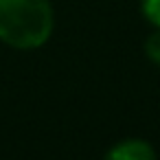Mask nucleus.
<instances>
[{"instance_id":"nucleus-3","label":"nucleus","mask_w":160,"mask_h":160,"mask_svg":"<svg viewBox=\"0 0 160 160\" xmlns=\"http://www.w3.org/2000/svg\"><path fill=\"white\" fill-rule=\"evenodd\" d=\"M145 53H147V57H149L153 64L160 66V29L147 38V42H145Z\"/></svg>"},{"instance_id":"nucleus-1","label":"nucleus","mask_w":160,"mask_h":160,"mask_svg":"<svg viewBox=\"0 0 160 160\" xmlns=\"http://www.w3.org/2000/svg\"><path fill=\"white\" fill-rule=\"evenodd\" d=\"M53 33V7L48 0H0V42L11 48L33 51Z\"/></svg>"},{"instance_id":"nucleus-2","label":"nucleus","mask_w":160,"mask_h":160,"mask_svg":"<svg viewBox=\"0 0 160 160\" xmlns=\"http://www.w3.org/2000/svg\"><path fill=\"white\" fill-rule=\"evenodd\" d=\"M103 160H156V151L147 140L140 138H127L116 142Z\"/></svg>"},{"instance_id":"nucleus-4","label":"nucleus","mask_w":160,"mask_h":160,"mask_svg":"<svg viewBox=\"0 0 160 160\" xmlns=\"http://www.w3.org/2000/svg\"><path fill=\"white\" fill-rule=\"evenodd\" d=\"M142 16L160 29V0H142Z\"/></svg>"}]
</instances>
